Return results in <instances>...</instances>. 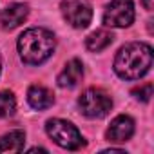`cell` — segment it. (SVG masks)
Masks as SVG:
<instances>
[{"label":"cell","instance_id":"obj_14","mask_svg":"<svg viewBox=\"0 0 154 154\" xmlns=\"http://www.w3.org/2000/svg\"><path fill=\"white\" fill-rule=\"evenodd\" d=\"M132 96H134V100L147 103L152 96V84H145V85H140V87L132 89Z\"/></svg>","mask_w":154,"mask_h":154},{"label":"cell","instance_id":"obj_8","mask_svg":"<svg viewBox=\"0 0 154 154\" xmlns=\"http://www.w3.org/2000/svg\"><path fill=\"white\" fill-rule=\"evenodd\" d=\"M82 78H84V63L78 58H72L63 65L62 72L58 74V85L63 89H72L82 82Z\"/></svg>","mask_w":154,"mask_h":154},{"label":"cell","instance_id":"obj_16","mask_svg":"<svg viewBox=\"0 0 154 154\" xmlns=\"http://www.w3.org/2000/svg\"><path fill=\"white\" fill-rule=\"evenodd\" d=\"M0 67H2V62H0Z\"/></svg>","mask_w":154,"mask_h":154},{"label":"cell","instance_id":"obj_2","mask_svg":"<svg viewBox=\"0 0 154 154\" xmlns=\"http://www.w3.org/2000/svg\"><path fill=\"white\" fill-rule=\"evenodd\" d=\"M17 47H18V54L24 63L40 65L45 60H49L51 54L54 53L56 38L45 27H31L20 35Z\"/></svg>","mask_w":154,"mask_h":154},{"label":"cell","instance_id":"obj_6","mask_svg":"<svg viewBox=\"0 0 154 154\" xmlns=\"http://www.w3.org/2000/svg\"><path fill=\"white\" fill-rule=\"evenodd\" d=\"M60 9L65 22L74 29H85L93 20V9L84 0H63Z\"/></svg>","mask_w":154,"mask_h":154},{"label":"cell","instance_id":"obj_13","mask_svg":"<svg viewBox=\"0 0 154 154\" xmlns=\"http://www.w3.org/2000/svg\"><path fill=\"white\" fill-rule=\"evenodd\" d=\"M17 111V98L11 91L0 93V118H11Z\"/></svg>","mask_w":154,"mask_h":154},{"label":"cell","instance_id":"obj_12","mask_svg":"<svg viewBox=\"0 0 154 154\" xmlns=\"http://www.w3.org/2000/svg\"><path fill=\"white\" fill-rule=\"evenodd\" d=\"M112 33L107 31V29H96L94 33H91L85 40V47L91 51V53H100L103 49H107L111 44H112Z\"/></svg>","mask_w":154,"mask_h":154},{"label":"cell","instance_id":"obj_5","mask_svg":"<svg viewBox=\"0 0 154 154\" xmlns=\"http://www.w3.org/2000/svg\"><path fill=\"white\" fill-rule=\"evenodd\" d=\"M134 22L132 0H111L103 13V24L109 27H129Z\"/></svg>","mask_w":154,"mask_h":154},{"label":"cell","instance_id":"obj_11","mask_svg":"<svg viewBox=\"0 0 154 154\" xmlns=\"http://www.w3.org/2000/svg\"><path fill=\"white\" fill-rule=\"evenodd\" d=\"M26 143V132L20 129L9 131L0 138V152H20Z\"/></svg>","mask_w":154,"mask_h":154},{"label":"cell","instance_id":"obj_15","mask_svg":"<svg viewBox=\"0 0 154 154\" xmlns=\"http://www.w3.org/2000/svg\"><path fill=\"white\" fill-rule=\"evenodd\" d=\"M141 4L147 11H152V0H141Z\"/></svg>","mask_w":154,"mask_h":154},{"label":"cell","instance_id":"obj_4","mask_svg":"<svg viewBox=\"0 0 154 154\" xmlns=\"http://www.w3.org/2000/svg\"><path fill=\"white\" fill-rule=\"evenodd\" d=\"M78 107L80 112L87 118H105L109 114V111L112 109V98L103 91V89H96V87H89L87 91H84L78 98Z\"/></svg>","mask_w":154,"mask_h":154},{"label":"cell","instance_id":"obj_10","mask_svg":"<svg viewBox=\"0 0 154 154\" xmlns=\"http://www.w3.org/2000/svg\"><path fill=\"white\" fill-rule=\"evenodd\" d=\"M27 102L36 111H45L54 103V94L44 85H31L27 91Z\"/></svg>","mask_w":154,"mask_h":154},{"label":"cell","instance_id":"obj_7","mask_svg":"<svg viewBox=\"0 0 154 154\" xmlns=\"http://www.w3.org/2000/svg\"><path fill=\"white\" fill-rule=\"evenodd\" d=\"M134 120L127 114H120L111 122L105 136L111 143H125L134 136Z\"/></svg>","mask_w":154,"mask_h":154},{"label":"cell","instance_id":"obj_3","mask_svg":"<svg viewBox=\"0 0 154 154\" xmlns=\"http://www.w3.org/2000/svg\"><path fill=\"white\" fill-rule=\"evenodd\" d=\"M45 132L58 147L67 149V150H78L85 145V140L80 134V131L76 129V125H72L71 122L62 120V118L47 120Z\"/></svg>","mask_w":154,"mask_h":154},{"label":"cell","instance_id":"obj_9","mask_svg":"<svg viewBox=\"0 0 154 154\" xmlns=\"http://www.w3.org/2000/svg\"><path fill=\"white\" fill-rule=\"evenodd\" d=\"M27 15H29V8H27L26 4L17 2V4L8 6V8L2 11V15H0V24H2V29L11 31V29L22 26V24L26 22Z\"/></svg>","mask_w":154,"mask_h":154},{"label":"cell","instance_id":"obj_1","mask_svg":"<svg viewBox=\"0 0 154 154\" xmlns=\"http://www.w3.org/2000/svg\"><path fill=\"white\" fill-rule=\"evenodd\" d=\"M152 67V47L145 42L123 45L114 58V72L123 80H140Z\"/></svg>","mask_w":154,"mask_h":154}]
</instances>
